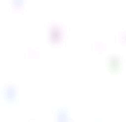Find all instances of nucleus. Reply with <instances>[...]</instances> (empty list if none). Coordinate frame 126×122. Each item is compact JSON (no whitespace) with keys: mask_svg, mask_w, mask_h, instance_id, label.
I'll list each match as a JSON object with an SVG mask.
<instances>
[{"mask_svg":"<svg viewBox=\"0 0 126 122\" xmlns=\"http://www.w3.org/2000/svg\"><path fill=\"white\" fill-rule=\"evenodd\" d=\"M0 122H126V0H0Z\"/></svg>","mask_w":126,"mask_h":122,"instance_id":"nucleus-1","label":"nucleus"}]
</instances>
